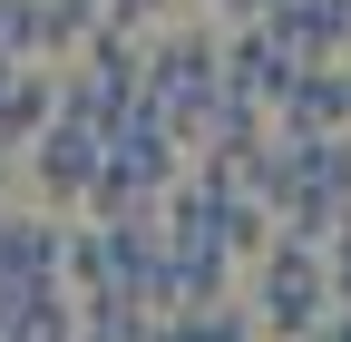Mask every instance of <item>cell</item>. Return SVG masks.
<instances>
[{"mask_svg":"<svg viewBox=\"0 0 351 342\" xmlns=\"http://www.w3.org/2000/svg\"><path fill=\"white\" fill-rule=\"evenodd\" d=\"M39 59V0H0V69Z\"/></svg>","mask_w":351,"mask_h":342,"instance_id":"30bf717a","label":"cell"},{"mask_svg":"<svg viewBox=\"0 0 351 342\" xmlns=\"http://www.w3.org/2000/svg\"><path fill=\"white\" fill-rule=\"evenodd\" d=\"M156 342H254V304L215 293V304H195V313H156Z\"/></svg>","mask_w":351,"mask_h":342,"instance_id":"ba28073f","label":"cell"},{"mask_svg":"<svg viewBox=\"0 0 351 342\" xmlns=\"http://www.w3.org/2000/svg\"><path fill=\"white\" fill-rule=\"evenodd\" d=\"M332 313V264H322V244H302V235H274L254 254V323L274 332V342H313Z\"/></svg>","mask_w":351,"mask_h":342,"instance_id":"6da1fadb","label":"cell"},{"mask_svg":"<svg viewBox=\"0 0 351 342\" xmlns=\"http://www.w3.org/2000/svg\"><path fill=\"white\" fill-rule=\"evenodd\" d=\"M215 10H225V20H254V10H263V0H215Z\"/></svg>","mask_w":351,"mask_h":342,"instance_id":"7c38bea8","label":"cell"},{"mask_svg":"<svg viewBox=\"0 0 351 342\" xmlns=\"http://www.w3.org/2000/svg\"><path fill=\"white\" fill-rule=\"evenodd\" d=\"M49 117H59V78H49V59H10V69H0V137L29 147Z\"/></svg>","mask_w":351,"mask_h":342,"instance_id":"52a82bcc","label":"cell"},{"mask_svg":"<svg viewBox=\"0 0 351 342\" xmlns=\"http://www.w3.org/2000/svg\"><path fill=\"white\" fill-rule=\"evenodd\" d=\"M20 157H29V176H39V196H49V205H88V186H98V166H108V127H88V117L59 108Z\"/></svg>","mask_w":351,"mask_h":342,"instance_id":"3957f363","label":"cell"},{"mask_svg":"<svg viewBox=\"0 0 351 342\" xmlns=\"http://www.w3.org/2000/svg\"><path fill=\"white\" fill-rule=\"evenodd\" d=\"M69 293V235L49 216H0V304Z\"/></svg>","mask_w":351,"mask_h":342,"instance_id":"277c9868","label":"cell"},{"mask_svg":"<svg viewBox=\"0 0 351 342\" xmlns=\"http://www.w3.org/2000/svg\"><path fill=\"white\" fill-rule=\"evenodd\" d=\"M98 39V0H39V59H78Z\"/></svg>","mask_w":351,"mask_h":342,"instance_id":"9c48e42d","label":"cell"},{"mask_svg":"<svg viewBox=\"0 0 351 342\" xmlns=\"http://www.w3.org/2000/svg\"><path fill=\"white\" fill-rule=\"evenodd\" d=\"M156 10H166V0H98V20H117V30H147Z\"/></svg>","mask_w":351,"mask_h":342,"instance_id":"8fae6325","label":"cell"},{"mask_svg":"<svg viewBox=\"0 0 351 342\" xmlns=\"http://www.w3.org/2000/svg\"><path fill=\"white\" fill-rule=\"evenodd\" d=\"M215 89H225V39H215V30H176V39H156V49L137 59V98H156L176 117V137H186V117Z\"/></svg>","mask_w":351,"mask_h":342,"instance_id":"7a4b0ae2","label":"cell"},{"mask_svg":"<svg viewBox=\"0 0 351 342\" xmlns=\"http://www.w3.org/2000/svg\"><path fill=\"white\" fill-rule=\"evenodd\" d=\"M283 78H293V49H283L263 20H234V39H225V89H234L244 108H274Z\"/></svg>","mask_w":351,"mask_h":342,"instance_id":"8992f818","label":"cell"},{"mask_svg":"<svg viewBox=\"0 0 351 342\" xmlns=\"http://www.w3.org/2000/svg\"><path fill=\"white\" fill-rule=\"evenodd\" d=\"M274 137H322V127H351V59H302L283 78V98L263 108Z\"/></svg>","mask_w":351,"mask_h":342,"instance_id":"5b68a950","label":"cell"}]
</instances>
